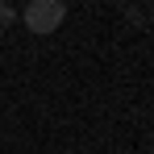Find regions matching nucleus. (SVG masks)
<instances>
[{"label":"nucleus","mask_w":154,"mask_h":154,"mask_svg":"<svg viewBox=\"0 0 154 154\" xmlns=\"http://www.w3.org/2000/svg\"><path fill=\"white\" fill-rule=\"evenodd\" d=\"M63 17H67V4L63 0H29L25 13H21V21L29 25V33H42V38L63 25Z\"/></svg>","instance_id":"nucleus-1"},{"label":"nucleus","mask_w":154,"mask_h":154,"mask_svg":"<svg viewBox=\"0 0 154 154\" xmlns=\"http://www.w3.org/2000/svg\"><path fill=\"white\" fill-rule=\"evenodd\" d=\"M13 21H17V8L0 0V29H8V25H13Z\"/></svg>","instance_id":"nucleus-2"},{"label":"nucleus","mask_w":154,"mask_h":154,"mask_svg":"<svg viewBox=\"0 0 154 154\" xmlns=\"http://www.w3.org/2000/svg\"><path fill=\"white\" fill-rule=\"evenodd\" d=\"M150 21H154V8H150Z\"/></svg>","instance_id":"nucleus-3"}]
</instances>
